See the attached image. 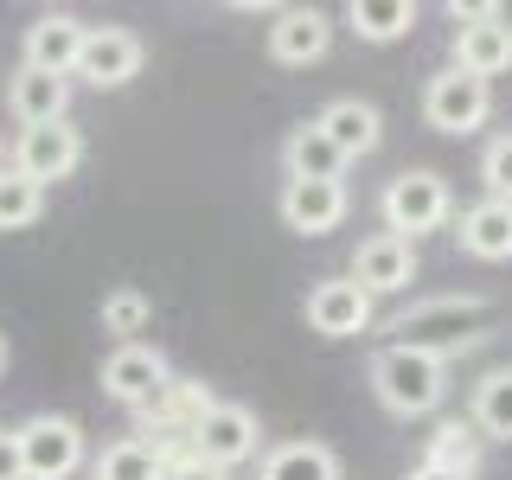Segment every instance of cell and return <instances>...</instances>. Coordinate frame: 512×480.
Wrapping results in <instances>:
<instances>
[{"instance_id":"1","label":"cell","mask_w":512,"mask_h":480,"mask_svg":"<svg viewBox=\"0 0 512 480\" xmlns=\"http://www.w3.org/2000/svg\"><path fill=\"white\" fill-rule=\"evenodd\" d=\"M487 320H493V301L487 295H429L416 301V308H404L391 320L404 352H423V359H461V352H474L480 340H487Z\"/></svg>"},{"instance_id":"2","label":"cell","mask_w":512,"mask_h":480,"mask_svg":"<svg viewBox=\"0 0 512 480\" xmlns=\"http://www.w3.org/2000/svg\"><path fill=\"white\" fill-rule=\"evenodd\" d=\"M372 397L391 416H436L442 397H448V365L442 359H423V352H404V346H384L372 352Z\"/></svg>"},{"instance_id":"3","label":"cell","mask_w":512,"mask_h":480,"mask_svg":"<svg viewBox=\"0 0 512 480\" xmlns=\"http://www.w3.org/2000/svg\"><path fill=\"white\" fill-rule=\"evenodd\" d=\"M378 212H384V231L391 237H429V231H442L448 218H455V192H448V180L436 167H404L391 186H384V199H378Z\"/></svg>"},{"instance_id":"4","label":"cell","mask_w":512,"mask_h":480,"mask_svg":"<svg viewBox=\"0 0 512 480\" xmlns=\"http://www.w3.org/2000/svg\"><path fill=\"white\" fill-rule=\"evenodd\" d=\"M218 404V391L205 378H180L173 372L167 378V391L154 397V404H141L135 410V423H141V442L148 448H173V442H186L192 448V429L205 423V410Z\"/></svg>"},{"instance_id":"5","label":"cell","mask_w":512,"mask_h":480,"mask_svg":"<svg viewBox=\"0 0 512 480\" xmlns=\"http://www.w3.org/2000/svg\"><path fill=\"white\" fill-rule=\"evenodd\" d=\"M256 448H263V423H256L250 404H231V397H218V404L205 410V423L192 429V455H199L205 468H218V474L256 461Z\"/></svg>"},{"instance_id":"6","label":"cell","mask_w":512,"mask_h":480,"mask_svg":"<svg viewBox=\"0 0 512 480\" xmlns=\"http://www.w3.org/2000/svg\"><path fill=\"white\" fill-rule=\"evenodd\" d=\"M487 116H493V84L455 71V64L423 84V122L436 128V135H474Z\"/></svg>"},{"instance_id":"7","label":"cell","mask_w":512,"mask_h":480,"mask_svg":"<svg viewBox=\"0 0 512 480\" xmlns=\"http://www.w3.org/2000/svg\"><path fill=\"white\" fill-rule=\"evenodd\" d=\"M13 436H20L26 480H71L84 468V429H77L71 416H26Z\"/></svg>"},{"instance_id":"8","label":"cell","mask_w":512,"mask_h":480,"mask_svg":"<svg viewBox=\"0 0 512 480\" xmlns=\"http://www.w3.org/2000/svg\"><path fill=\"white\" fill-rule=\"evenodd\" d=\"M167 378H173L167 352L148 346V340H128V346H116V352L103 359V391L116 397V404H128V410L154 404V397L167 391Z\"/></svg>"},{"instance_id":"9","label":"cell","mask_w":512,"mask_h":480,"mask_svg":"<svg viewBox=\"0 0 512 480\" xmlns=\"http://www.w3.org/2000/svg\"><path fill=\"white\" fill-rule=\"evenodd\" d=\"M13 167H20L32 186L71 180V173L84 167V128H77V122H52V128H20V148H13Z\"/></svg>"},{"instance_id":"10","label":"cell","mask_w":512,"mask_h":480,"mask_svg":"<svg viewBox=\"0 0 512 480\" xmlns=\"http://www.w3.org/2000/svg\"><path fill=\"white\" fill-rule=\"evenodd\" d=\"M141 58H148V45H141V32L128 26H90L84 39V58H77V77L96 90H122L141 77Z\"/></svg>"},{"instance_id":"11","label":"cell","mask_w":512,"mask_h":480,"mask_svg":"<svg viewBox=\"0 0 512 480\" xmlns=\"http://www.w3.org/2000/svg\"><path fill=\"white\" fill-rule=\"evenodd\" d=\"M416 269H423V256H416L410 237H391V231H372L359 250H352V282L365 288V295H397V288L416 282Z\"/></svg>"},{"instance_id":"12","label":"cell","mask_w":512,"mask_h":480,"mask_svg":"<svg viewBox=\"0 0 512 480\" xmlns=\"http://www.w3.org/2000/svg\"><path fill=\"white\" fill-rule=\"evenodd\" d=\"M308 327L320 340H352V333L372 327V295L352 276H327L308 288Z\"/></svg>"},{"instance_id":"13","label":"cell","mask_w":512,"mask_h":480,"mask_svg":"<svg viewBox=\"0 0 512 480\" xmlns=\"http://www.w3.org/2000/svg\"><path fill=\"white\" fill-rule=\"evenodd\" d=\"M327 45H333V13H320V7H282L276 20H269V58L288 64V71L320 64Z\"/></svg>"},{"instance_id":"14","label":"cell","mask_w":512,"mask_h":480,"mask_svg":"<svg viewBox=\"0 0 512 480\" xmlns=\"http://www.w3.org/2000/svg\"><path fill=\"white\" fill-rule=\"evenodd\" d=\"M282 224L288 231H301V237H327V231H340V218H346V180H282Z\"/></svg>"},{"instance_id":"15","label":"cell","mask_w":512,"mask_h":480,"mask_svg":"<svg viewBox=\"0 0 512 480\" xmlns=\"http://www.w3.org/2000/svg\"><path fill=\"white\" fill-rule=\"evenodd\" d=\"M84 39H90V26L77 13H39L26 26V64L32 71H52V77H77Z\"/></svg>"},{"instance_id":"16","label":"cell","mask_w":512,"mask_h":480,"mask_svg":"<svg viewBox=\"0 0 512 480\" xmlns=\"http://www.w3.org/2000/svg\"><path fill=\"white\" fill-rule=\"evenodd\" d=\"M7 109L20 116V128H52V122H71V77H52V71H20L7 77Z\"/></svg>"},{"instance_id":"17","label":"cell","mask_w":512,"mask_h":480,"mask_svg":"<svg viewBox=\"0 0 512 480\" xmlns=\"http://www.w3.org/2000/svg\"><path fill=\"white\" fill-rule=\"evenodd\" d=\"M448 64L455 71L493 84L500 71H512V13L500 20H480V26H455V45H448Z\"/></svg>"},{"instance_id":"18","label":"cell","mask_w":512,"mask_h":480,"mask_svg":"<svg viewBox=\"0 0 512 480\" xmlns=\"http://www.w3.org/2000/svg\"><path fill=\"white\" fill-rule=\"evenodd\" d=\"M480 455H487V436L474 429V416H442V423L423 436V468L474 480L480 474Z\"/></svg>"},{"instance_id":"19","label":"cell","mask_w":512,"mask_h":480,"mask_svg":"<svg viewBox=\"0 0 512 480\" xmlns=\"http://www.w3.org/2000/svg\"><path fill=\"white\" fill-rule=\"evenodd\" d=\"M455 237L480 263H512V205L506 199H474L468 212H461Z\"/></svg>"},{"instance_id":"20","label":"cell","mask_w":512,"mask_h":480,"mask_svg":"<svg viewBox=\"0 0 512 480\" xmlns=\"http://www.w3.org/2000/svg\"><path fill=\"white\" fill-rule=\"evenodd\" d=\"M314 122H320V135H327L346 160H365V154L378 148V135H384L378 109H372V103H359V96H340V103H327Z\"/></svg>"},{"instance_id":"21","label":"cell","mask_w":512,"mask_h":480,"mask_svg":"<svg viewBox=\"0 0 512 480\" xmlns=\"http://www.w3.org/2000/svg\"><path fill=\"white\" fill-rule=\"evenodd\" d=\"M282 167H288V180H346L352 160L320 135V122H301V128H288V141H282Z\"/></svg>"},{"instance_id":"22","label":"cell","mask_w":512,"mask_h":480,"mask_svg":"<svg viewBox=\"0 0 512 480\" xmlns=\"http://www.w3.org/2000/svg\"><path fill=\"white\" fill-rule=\"evenodd\" d=\"M256 480H340V455H333L327 442H276L263 455V468H256Z\"/></svg>"},{"instance_id":"23","label":"cell","mask_w":512,"mask_h":480,"mask_svg":"<svg viewBox=\"0 0 512 480\" xmlns=\"http://www.w3.org/2000/svg\"><path fill=\"white\" fill-rule=\"evenodd\" d=\"M346 26L359 32L365 45L410 39V32H416V0H352V7H346Z\"/></svg>"},{"instance_id":"24","label":"cell","mask_w":512,"mask_h":480,"mask_svg":"<svg viewBox=\"0 0 512 480\" xmlns=\"http://www.w3.org/2000/svg\"><path fill=\"white\" fill-rule=\"evenodd\" d=\"M468 416L487 442H512V365H493V372L474 384Z\"/></svg>"},{"instance_id":"25","label":"cell","mask_w":512,"mask_h":480,"mask_svg":"<svg viewBox=\"0 0 512 480\" xmlns=\"http://www.w3.org/2000/svg\"><path fill=\"white\" fill-rule=\"evenodd\" d=\"M96 480H160V455L141 436H122V442H109L103 455H96Z\"/></svg>"},{"instance_id":"26","label":"cell","mask_w":512,"mask_h":480,"mask_svg":"<svg viewBox=\"0 0 512 480\" xmlns=\"http://www.w3.org/2000/svg\"><path fill=\"white\" fill-rule=\"evenodd\" d=\"M45 212V186H32L20 167H0V231H26Z\"/></svg>"},{"instance_id":"27","label":"cell","mask_w":512,"mask_h":480,"mask_svg":"<svg viewBox=\"0 0 512 480\" xmlns=\"http://www.w3.org/2000/svg\"><path fill=\"white\" fill-rule=\"evenodd\" d=\"M141 327H148V295H141V288H116V295H103V333H116V346H128Z\"/></svg>"},{"instance_id":"28","label":"cell","mask_w":512,"mask_h":480,"mask_svg":"<svg viewBox=\"0 0 512 480\" xmlns=\"http://www.w3.org/2000/svg\"><path fill=\"white\" fill-rule=\"evenodd\" d=\"M480 180H487V199L512 205V135L487 141V154H480Z\"/></svg>"},{"instance_id":"29","label":"cell","mask_w":512,"mask_h":480,"mask_svg":"<svg viewBox=\"0 0 512 480\" xmlns=\"http://www.w3.org/2000/svg\"><path fill=\"white\" fill-rule=\"evenodd\" d=\"M154 455H160V480H231V474L205 468V461L192 455L186 442H173V448H154Z\"/></svg>"},{"instance_id":"30","label":"cell","mask_w":512,"mask_h":480,"mask_svg":"<svg viewBox=\"0 0 512 480\" xmlns=\"http://www.w3.org/2000/svg\"><path fill=\"white\" fill-rule=\"evenodd\" d=\"M500 0H448V20L455 26H480V20H500Z\"/></svg>"},{"instance_id":"31","label":"cell","mask_w":512,"mask_h":480,"mask_svg":"<svg viewBox=\"0 0 512 480\" xmlns=\"http://www.w3.org/2000/svg\"><path fill=\"white\" fill-rule=\"evenodd\" d=\"M0 480H26V468H20V436H13V429H0Z\"/></svg>"},{"instance_id":"32","label":"cell","mask_w":512,"mask_h":480,"mask_svg":"<svg viewBox=\"0 0 512 480\" xmlns=\"http://www.w3.org/2000/svg\"><path fill=\"white\" fill-rule=\"evenodd\" d=\"M410 480H461V474H442V468H423V461H416V474Z\"/></svg>"},{"instance_id":"33","label":"cell","mask_w":512,"mask_h":480,"mask_svg":"<svg viewBox=\"0 0 512 480\" xmlns=\"http://www.w3.org/2000/svg\"><path fill=\"white\" fill-rule=\"evenodd\" d=\"M0 365H7V340H0Z\"/></svg>"}]
</instances>
